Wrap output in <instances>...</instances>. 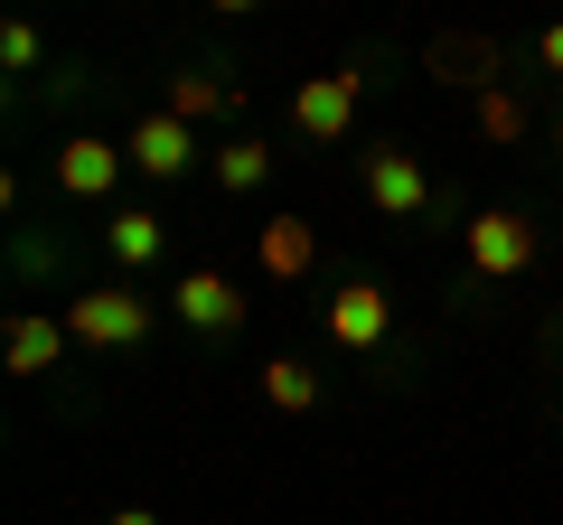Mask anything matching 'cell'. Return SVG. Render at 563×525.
Here are the masks:
<instances>
[{
	"mask_svg": "<svg viewBox=\"0 0 563 525\" xmlns=\"http://www.w3.org/2000/svg\"><path fill=\"white\" fill-rule=\"evenodd\" d=\"M66 338H85V347H141V338H151V301H132V291H76V301H66Z\"/></svg>",
	"mask_w": 563,
	"mask_h": 525,
	"instance_id": "1",
	"label": "cell"
},
{
	"mask_svg": "<svg viewBox=\"0 0 563 525\" xmlns=\"http://www.w3.org/2000/svg\"><path fill=\"white\" fill-rule=\"evenodd\" d=\"M470 272H479V282H517L526 262H536V225L526 216H507V206H488V216H470Z\"/></svg>",
	"mask_w": 563,
	"mask_h": 525,
	"instance_id": "2",
	"label": "cell"
},
{
	"mask_svg": "<svg viewBox=\"0 0 563 525\" xmlns=\"http://www.w3.org/2000/svg\"><path fill=\"white\" fill-rule=\"evenodd\" d=\"M291 122H301L310 142H347V132H357V66H347V76H310L301 94H291Z\"/></svg>",
	"mask_w": 563,
	"mask_h": 525,
	"instance_id": "3",
	"label": "cell"
},
{
	"mask_svg": "<svg viewBox=\"0 0 563 525\" xmlns=\"http://www.w3.org/2000/svg\"><path fill=\"white\" fill-rule=\"evenodd\" d=\"M366 198H376V216H422L432 179H422L413 150H366Z\"/></svg>",
	"mask_w": 563,
	"mask_h": 525,
	"instance_id": "4",
	"label": "cell"
},
{
	"mask_svg": "<svg viewBox=\"0 0 563 525\" xmlns=\"http://www.w3.org/2000/svg\"><path fill=\"white\" fill-rule=\"evenodd\" d=\"M169 310H179L188 328H207V338H217V328H235V320H244V291L225 282V272H179Z\"/></svg>",
	"mask_w": 563,
	"mask_h": 525,
	"instance_id": "5",
	"label": "cell"
},
{
	"mask_svg": "<svg viewBox=\"0 0 563 525\" xmlns=\"http://www.w3.org/2000/svg\"><path fill=\"white\" fill-rule=\"evenodd\" d=\"M113 179H122V150L113 142H95V132L57 142V188H66V198H113Z\"/></svg>",
	"mask_w": 563,
	"mask_h": 525,
	"instance_id": "6",
	"label": "cell"
},
{
	"mask_svg": "<svg viewBox=\"0 0 563 525\" xmlns=\"http://www.w3.org/2000/svg\"><path fill=\"white\" fill-rule=\"evenodd\" d=\"M0 357H10V376H47V366L66 357V320H47V310H20V320L0 328Z\"/></svg>",
	"mask_w": 563,
	"mask_h": 525,
	"instance_id": "7",
	"label": "cell"
},
{
	"mask_svg": "<svg viewBox=\"0 0 563 525\" xmlns=\"http://www.w3.org/2000/svg\"><path fill=\"white\" fill-rule=\"evenodd\" d=\"M498 38H479V29H442V38H432V76L442 85H479L488 94V76H498Z\"/></svg>",
	"mask_w": 563,
	"mask_h": 525,
	"instance_id": "8",
	"label": "cell"
},
{
	"mask_svg": "<svg viewBox=\"0 0 563 525\" xmlns=\"http://www.w3.org/2000/svg\"><path fill=\"white\" fill-rule=\"evenodd\" d=\"M385 328H395V301H385L376 282H347L339 301H329V338L339 347H376Z\"/></svg>",
	"mask_w": 563,
	"mask_h": 525,
	"instance_id": "9",
	"label": "cell"
},
{
	"mask_svg": "<svg viewBox=\"0 0 563 525\" xmlns=\"http://www.w3.org/2000/svg\"><path fill=\"white\" fill-rule=\"evenodd\" d=\"M188 160H198V132H188V122H169V113L132 122V169H151V179H179Z\"/></svg>",
	"mask_w": 563,
	"mask_h": 525,
	"instance_id": "10",
	"label": "cell"
},
{
	"mask_svg": "<svg viewBox=\"0 0 563 525\" xmlns=\"http://www.w3.org/2000/svg\"><path fill=\"white\" fill-rule=\"evenodd\" d=\"M310 254H320V235H310V216H273V225L254 235V262L273 272V282H301V272H310Z\"/></svg>",
	"mask_w": 563,
	"mask_h": 525,
	"instance_id": "11",
	"label": "cell"
},
{
	"mask_svg": "<svg viewBox=\"0 0 563 525\" xmlns=\"http://www.w3.org/2000/svg\"><path fill=\"white\" fill-rule=\"evenodd\" d=\"M254 384H263V404H273V413H310V404H320V376H310L301 357H273Z\"/></svg>",
	"mask_w": 563,
	"mask_h": 525,
	"instance_id": "12",
	"label": "cell"
},
{
	"mask_svg": "<svg viewBox=\"0 0 563 525\" xmlns=\"http://www.w3.org/2000/svg\"><path fill=\"white\" fill-rule=\"evenodd\" d=\"M103 254H113V262H132V272H141V262L161 254V216H151V206H122V216L103 225Z\"/></svg>",
	"mask_w": 563,
	"mask_h": 525,
	"instance_id": "13",
	"label": "cell"
},
{
	"mask_svg": "<svg viewBox=\"0 0 563 525\" xmlns=\"http://www.w3.org/2000/svg\"><path fill=\"white\" fill-rule=\"evenodd\" d=\"M161 113L198 132V122H217V113H225V85H207V76H169V103H161Z\"/></svg>",
	"mask_w": 563,
	"mask_h": 525,
	"instance_id": "14",
	"label": "cell"
},
{
	"mask_svg": "<svg viewBox=\"0 0 563 525\" xmlns=\"http://www.w3.org/2000/svg\"><path fill=\"white\" fill-rule=\"evenodd\" d=\"M217 179L244 198V188H263V179H273V150H263V142H225V150H217Z\"/></svg>",
	"mask_w": 563,
	"mask_h": 525,
	"instance_id": "15",
	"label": "cell"
},
{
	"mask_svg": "<svg viewBox=\"0 0 563 525\" xmlns=\"http://www.w3.org/2000/svg\"><path fill=\"white\" fill-rule=\"evenodd\" d=\"M479 132H488V142H517V132H526V103L507 94V85H488V94H479Z\"/></svg>",
	"mask_w": 563,
	"mask_h": 525,
	"instance_id": "16",
	"label": "cell"
},
{
	"mask_svg": "<svg viewBox=\"0 0 563 525\" xmlns=\"http://www.w3.org/2000/svg\"><path fill=\"white\" fill-rule=\"evenodd\" d=\"M38 57H47V38H38L29 20H10V29H0V66H20V76H29Z\"/></svg>",
	"mask_w": 563,
	"mask_h": 525,
	"instance_id": "17",
	"label": "cell"
},
{
	"mask_svg": "<svg viewBox=\"0 0 563 525\" xmlns=\"http://www.w3.org/2000/svg\"><path fill=\"white\" fill-rule=\"evenodd\" d=\"M536 57L554 66V76H563V20H554V29H544V38H536Z\"/></svg>",
	"mask_w": 563,
	"mask_h": 525,
	"instance_id": "18",
	"label": "cell"
},
{
	"mask_svg": "<svg viewBox=\"0 0 563 525\" xmlns=\"http://www.w3.org/2000/svg\"><path fill=\"white\" fill-rule=\"evenodd\" d=\"M103 525H161V516H151V506H122V516H103Z\"/></svg>",
	"mask_w": 563,
	"mask_h": 525,
	"instance_id": "19",
	"label": "cell"
},
{
	"mask_svg": "<svg viewBox=\"0 0 563 525\" xmlns=\"http://www.w3.org/2000/svg\"><path fill=\"white\" fill-rule=\"evenodd\" d=\"M554 150H563V132H554Z\"/></svg>",
	"mask_w": 563,
	"mask_h": 525,
	"instance_id": "20",
	"label": "cell"
}]
</instances>
